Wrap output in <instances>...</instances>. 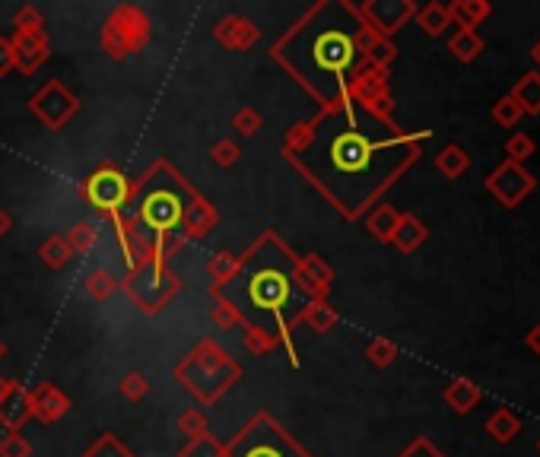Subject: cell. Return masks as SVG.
<instances>
[{
    "label": "cell",
    "instance_id": "6da1fadb",
    "mask_svg": "<svg viewBox=\"0 0 540 457\" xmlns=\"http://www.w3.org/2000/svg\"><path fill=\"white\" fill-rule=\"evenodd\" d=\"M430 137L432 130H407L346 99L296 121L280 153L346 223H356L420 159Z\"/></svg>",
    "mask_w": 540,
    "mask_h": 457
},
{
    "label": "cell",
    "instance_id": "7a4b0ae2",
    "mask_svg": "<svg viewBox=\"0 0 540 457\" xmlns=\"http://www.w3.org/2000/svg\"><path fill=\"white\" fill-rule=\"evenodd\" d=\"M210 299L226 302L242 318V328H258L270 334L287 349L289 362L299 366L293 334L315 299L299 277V254L283 242V235L264 229L239 254L232 280L213 286Z\"/></svg>",
    "mask_w": 540,
    "mask_h": 457
},
{
    "label": "cell",
    "instance_id": "3957f363",
    "mask_svg": "<svg viewBox=\"0 0 540 457\" xmlns=\"http://www.w3.org/2000/svg\"><path fill=\"white\" fill-rule=\"evenodd\" d=\"M356 4L318 0L270 45V61L312 99L318 109L346 102V86L365 64L359 52Z\"/></svg>",
    "mask_w": 540,
    "mask_h": 457
},
{
    "label": "cell",
    "instance_id": "277c9868",
    "mask_svg": "<svg viewBox=\"0 0 540 457\" xmlns=\"http://www.w3.org/2000/svg\"><path fill=\"white\" fill-rule=\"evenodd\" d=\"M197 197H201L197 187L169 159H156L134 181V194H130V204L124 210V216L150 242L153 252L169 261L172 254H178L188 245L178 235V225H182L185 210Z\"/></svg>",
    "mask_w": 540,
    "mask_h": 457
},
{
    "label": "cell",
    "instance_id": "5b68a950",
    "mask_svg": "<svg viewBox=\"0 0 540 457\" xmlns=\"http://www.w3.org/2000/svg\"><path fill=\"white\" fill-rule=\"evenodd\" d=\"M172 375L185 391L194 394V400H201L204 406H213L229 387L239 385L245 372L213 337H204L188 356H182Z\"/></svg>",
    "mask_w": 540,
    "mask_h": 457
},
{
    "label": "cell",
    "instance_id": "8992f818",
    "mask_svg": "<svg viewBox=\"0 0 540 457\" xmlns=\"http://www.w3.org/2000/svg\"><path fill=\"white\" fill-rule=\"evenodd\" d=\"M118 290L137 305L144 315H159L182 292V280L175 277V271H172L163 254L153 252L134 271H128V277L118 280Z\"/></svg>",
    "mask_w": 540,
    "mask_h": 457
},
{
    "label": "cell",
    "instance_id": "52a82bcc",
    "mask_svg": "<svg viewBox=\"0 0 540 457\" xmlns=\"http://www.w3.org/2000/svg\"><path fill=\"white\" fill-rule=\"evenodd\" d=\"M226 457H315L267 410H258L226 444Z\"/></svg>",
    "mask_w": 540,
    "mask_h": 457
},
{
    "label": "cell",
    "instance_id": "ba28073f",
    "mask_svg": "<svg viewBox=\"0 0 540 457\" xmlns=\"http://www.w3.org/2000/svg\"><path fill=\"white\" fill-rule=\"evenodd\" d=\"M153 42V20L137 4H118L99 29V45L111 61L140 54Z\"/></svg>",
    "mask_w": 540,
    "mask_h": 457
},
{
    "label": "cell",
    "instance_id": "9c48e42d",
    "mask_svg": "<svg viewBox=\"0 0 540 457\" xmlns=\"http://www.w3.org/2000/svg\"><path fill=\"white\" fill-rule=\"evenodd\" d=\"M130 194H134V181L109 159L99 162L83 178V185H80V197H83L102 219H111L128 210Z\"/></svg>",
    "mask_w": 540,
    "mask_h": 457
},
{
    "label": "cell",
    "instance_id": "30bf717a",
    "mask_svg": "<svg viewBox=\"0 0 540 457\" xmlns=\"http://www.w3.org/2000/svg\"><path fill=\"white\" fill-rule=\"evenodd\" d=\"M346 99H353L356 105H363L365 111H372L375 118H391L394 115V96H391V71L382 67L363 64L356 71V77L346 86Z\"/></svg>",
    "mask_w": 540,
    "mask_h": 457
},
{
    "label": "cell",
    "instance_id": "8fae6325",
    "mask_svg": "<svg viewBox=\"0 0 540 457\" xmlns=\"http://www.w3.org/2000/svg\"><path fill=\"white\" fill-rule=\"evenodd\" d=\"M80 109H83V102H80L61 80H48V83L29 99V111H33L48 130H64V124L71 121V118H77Z\"/></svg>",
    "mask_w": 540,
    "mask_h": 457
},
{
    "label": "cell",
    "instance_id": "7c38bea8",
    "mask_svg": "<svg viewBox=\"0 0 540 457\" xmlns=\"http://www.w3.org/2000/svg\"><path fill=\"white\" fill-rule=\"evenodd\" d=\"M356 16L375 35L394 39L417 16V4L413 0H365V4H356Z\"/></svg>",
    "mask_w": 540,
    "mask_h": 457
},
{
    "label": "cell",
    "instance_id": "4fadbf2b",
    "mask_svg": "<svg viewBox=\"0 0 540 457\" xmlns=\"http://www.w3.org/2000/svg\"><path fill=\"white\" fill-rule=\"evenodd\" d=\"M534 187H537V178H534L525 166L508 162V159L487 175V191L493 194L506 210H515L518 204H525V197H531Z\"/></svg>",
    "mask_w": 540,
    "mask_h": 457
},
{
    "label": "cell",
    "instance_id": "5bb4252c",
    "mask_svg": "<svg viewBox=\"0 0 540 457\" xmlns=\"http://www.w3.org/2000/svg\"><path fill=\"white\" fill-rule=\"evenodd\" d=\"M10 45H14L16 71L26 73V77H33L52 58V42H48L45 29H39V33H14L10 35Z\"/></svg>",
    "mask_w": 540,
    "mask_h": 457
},
{
    "label": "cell",
    "instance_id": "9a60e30c",
    "mask_svg": "<svg viewBox=\"0 0 540 457\" xmlns=\"http://www.w3.org/2000/svg\"><path fill=\"white\" fill-rule=\"evenodd\" d=\"M213 39L226 52H251L261 39V29L248 16H223L213 26Z\"/></svg>",
    "mask_w": 540,
    "mask_h": 457
},
{
    "label": "cell",
    "instance_id": "2e32d148",
    "mask_svg": "<svg viewBox=\"0 0 540 457\" xmlns=\"http://www.w3.org/2000/svg\"><path fill=\"white\" fill-rule=\"evenodd\" d=\"M29 400H33V416L45 425L58 423V419H64L67 413H71V397H67L58 385H52V381L35 385L33 391H29Z\"/></svg>",
    "mask_w": 540,
    "mask_h": 457
},
{
    "label": "cell",
    "instance_id": "e0dca14e",
    "mask_svg": "<svg viewBox=\"0 0 540 457\" xmlns=\"http://www.w3.org/2000/svg\"><path fill=\"white\" fill-rule=\"evenodd\" d=\"M216 225H220V210L201 194V197L185 210L182 225H178V235H182L185 242H201L213 233Z\"/></svg>",
    "mask_w": 540,
    "mask_h": 457
},
{
    "label": "cell",
    "instance_id": "ac0fdd59",
    "mask_svg": "<svg viewBox=\"0 0 540 457\" xmlns=\"http://www.w3.org/2000/svg\"><path fill=\"white\" fill-rule=\"evenodd\" d=\"M33 419V400H29V387L23 381H10L7 394L0 397V425L7 432H20L23 425Z\"/></svg>",
    "mask_w": 540,
    "mask_h": 457
},
{
    "label": "cell",
    "instance_id": "d6986e66",
    "mask_svg": "<svg viewBox=\"0 0 540 457\" xmlns=\"http://www.w3.org/2000/svg\"><path fill=\"white\" fill-rule=\"evenodd\" d=\"M299 277L306 283V290L312 292L315 302L331 296L334 290V267L327 264L321 254H299Z\"/></svg>",
    "mask_w": 540,
    "mask_h": 457
},
{
    "label": "cell",
    "instance_id": "ffe728a7",
    "mask_svg": "<svg viewBox=\"0 0 540 457\" xmlns=\"http://www.w3.org/2000/svg\"><path fill=\"white\" fill-rule=\"evenodd\" d=\"M426 239H430V229H426L423 219L413 216V213H401V223H397L394 235H391V245L401 254H413Z\"/></svg>",
    "mask_w": 540,
    "mask_h": 457
},
{
    "label": "cell",
    "instance_id": "44dd1931",
    "mask_svg": "<svg viewBox=\"0 0 540 457\" xmlns=\"http://www.w3.org/2000/svg\"><path fill=\"white\" fill-rule=\"evenodd\" d=\"M363 223H365V229H369L372 239L384 242V245H391V235H394L397 223H401V213H397L391 204H375L363 216Z\"/></svg>",
    "mask_w": 540,
    "mask_h": 457
},
{
    "label": "cell",
    "instance_id": "7402d4cb",
    "mask_svg": "<svg viewBox=\"0 0 540 457\" xmlns=\"http://www.w3.org/2000/svg\"><path fill=\"white\" fill-rule=\"evenodd\" d=\"M442 397H445V404H449L451 410L461 413V416H464V413H470L477 404H480L483 391L470 378H455V381H449V387H445Z\"/></svg>",
    "mask_w": 540,
    "mask_h": 457
},
{
    "label": "cell",
    "instance_id": "603a6c76",
    "mask_svg": "<svg viewBox=\"0 0 540 457\" xmlns=\"http://www.w3.org/2000/svg\"><path fill=\"white\" fill-rule=\"evenodd\" d=\"M449 14L455 26L477 33V26L493 14V7H489V0H455V4H449Z\"/></svg>",
    "mask_w": 540,
    "mask_h": 457
},
{
    "label": "cell",
    "instance_id": "cb8c5ba5",
    "mask_svg": "<svg viewBox=\"0 0 540 457\" xmlns=\"http://www.w3.org/2000/svg\"><path fill=\"white\" fill-rule=\"evenodd\" d=\"M508 96L518 102V109L525 115H540V71H531L512 86Z\"/></svg>",
    "mask_w": 540,
    "mask_h": 457
},
{
    "label": "cell",
    "instance_id": "d4e9b609",
    "mask_svg": "<svg viewBox=\"0 0 540 457\" xmlns=\"http://www.w3.org/2000/svg\"><path fill=\"white\" fill-rule=\"evenodd\" d=\"M413 20H417V26L423 29L426 35H432V39H436V35H442L445 29L451 26L449 7H445V4H439V0H432V4H426V7H417V16H413Z\"/></svg>",
    "mask_w": 540,
    "mask_h": 457
},
{
    "label": "cell",
    "instance_id": "484cf974",
    "mask_svg": "<svg viewBox=\"0 0 540 457\" xmlns=\"http://www.w3.org/2000/svg\"><path fill=\"white\" fill-rule=\"evenodd\" d=\"M487 432H489V438H493V442L508 444L521 432V419L515 416L508 406H499V410L487 419Z\"/></svg>",
    "mask_w": 540,
    "mask_h": 457
},
{
    "label": "cell",
    "instance_id": "4316f807",
    "mask_svg": "<svg viewBox=\"0 0 540 457\" xmlns=\"http://www.w3.org/2000/svg\"><path fill=\"white\" fill-rule=\"evenodd\" d=\"M468 166H470V156L464 153V147H458V143H449V147H442L436 153V168L445 178H461V175L468 172Z\"/></svg>",
    "mask_w": 540,
    "mask_h": 457
},
{
    "label": "cell",
    "instance_id": "83f0119b",
    "mask_svg": "<svg viewBox=\"0 0 540 457\" xmlns=\"http://www.w3.org/2000/svg\"><path fill=\"white\" fill-rule=\"evenodd\" d=\"M340 315L337 309H334L327 299H321V302H312L306 311V318H302V324H308V330H315V334H331L334 328H337Z\"/></svg>",
    "mask_w": 540,
    "mask_h": 457
},
{
    "label": "cell",
    "instance_id": "f1b7e54d",
    "mask_svg": "<svg viewBox=\"0 0 540 457\" xmlns=\"http://www.w3.org/2000/svg\"><path fill=\"white\" fill-rule=\"evenodd\" d=\"M39 258H42V264L52 267V271H64V267L71 264L73 252H71V245H67L64 235H48V239L39 245Z\"/></svg>",
    "mask_w": 540,
    "mask_h": 457
},
{
    "label": "cell",
    "instance_id": "f546056e",
    "mask_svg": "<svg viewBox=\"0 0 540 457\" xmlns=\"http://www.w3.org/2000/svg\"><path fill=\"white\" fill-rule=\"evenodd\" d=\"M449 52L455 54L458 61L470 64V61H477L483 54V39L474 33V29H458V33L451 35V42H449Z\"/></svg>",
    "mask_w": 540,
    "mask_h": 457
},
{
    "label": "cell",
    "instance_id": "4dcf8cb0",
    "mask_svg": "<svg viewBox=\"0 0 540 457\" xmlns=\"http://www.w3.org/2000/svg\"><path fill=\"white\" fill-rule=\"evenodd\" d=\"M64 239L73 254H90L92 248L99 245V229L92 223H86V219H80V223H73L71 229H67Z\"/></svg>",
    "mask_w": 540,
    "mask_h": 457
},
{
    "label": "cell",
    "instance_id": "1f68e13d",
    "mask_svg": "<svg viewBox=\"0 0 540 457\" xmlns=\"http://www.w3.org/2000/svg\"><path fill=\"white\" fill-rule=\"evenodd\" d=\"M83 290L92 302H105V299H111L118 292V277L109 271H90L83 280Z\"/></svg>",
    "mask_w": 540,
    "mask_h": 457
},
{
    "label": "cell",
    "instance_id": "d6a6232c",
    "mask_svg": "<svg viewBox=\"0 0 540 457\" xmlns=\"http://www.w3.org/2000/svg\"><path fill=\"white\" fill-rule=\"evenodd\" d=\"M83 457H134V451H130L115 432H102V435L83 451Z\"/></svg>",
    "mask_w": 540,
    "mask_h": 457
},
{
    "label": "cell",
    "instance_id": "836d02e7",
    "mask_svg": "<svg viewBox=\"0 0 540 457\" xmlns=\"http://www.w3.org/2000/svg\"><path fill=\"white\" fill-rule=\"evenodd\" d=\"M235 267H239V254H232V252H216L213 258L207 261L210 290H213V286H223L226 280H232Z\"/></svg>",
    "mask_w": 540,
    "mask_h": 457
},
{
    "label": "cell",
    "instance_id": "e575fe53",
    "mask_svg": "<svg viewBox=\"0 0 540 457\" xmlns=\"http://www.w3.org/2000/svg\"><path fill=\"white\" fill-rule=\"evenodd\" d=\"M175 457H226V444L207 432V435H201V438H194V442L185 444Z\"/></svg>",
    "mask_w": 540,
    "mask_h": 457
},
{
    "label": "cell",
    "instance_id": "d590c367",
    "mask_svg": "<svg viewBox=\"0 0 540 457\" xmlns=\"http://www.w3.org/2000/svg\"><path fill=\"white\" fill-rule=\"evenodd\" d=\"M365 359L375 368H388L397 359V343L388 340V337H372L369 347H365Z\"/></svg>",
    "mask_w": 540,
    "mask_h": 457
},
{
    "label": "cell",
    "instance_id": "8d00e7d4",
    "mask_svg": "<svg viewBox=\"0 0 540 457\" xmlns=\"http://www.w3.org/2000/svg\"><path fill=\"white\" fill-rule=\"evenodd\" d=\"M232 128L239 137H254L261 128H264V118H261V111L251 109V105H242V109H235V115H232Z\"/></svg>",
    "mask_w": 540,
    "mask_h": 457
},
{
    "label": "cell",
    "instance_id": "74e56055",
    "mask_svg": "<svg viewBox=\"0 0 540 457\" xmlns=\"http://www.w3.org/2000/svg\"><path fill=\"white\" fill-rule=\"evenodd\" d=\"M242 343H245V349L251 356H267V353H274V349L280 347L274 337L264 334V330H258V328H242Z\"/></svg>",
    "mask_w": 540,
    "mask_h": 457
},
{
    "label": "cell",
    "instance_id": "f35d334b",
    "mask_svg": "<svg viewBox=\"0 0 540 457\" xmlns=\"http://www.w3.org/2000/svg\"><path fill=\"white\" fill-rule=\"evenodd\" d=\"M118 391H121L124 400L137 404V400H144L147 394H150V381H147V375H140V372H128L121 381H118Z\"/></svg>",
    "mask_w": 540,
    "mask_h": 457
},
{
    "label": "cell",
    "instance_id": "ab89813d",
    "mask_svg": "<svg viewBox=\"0 0 540 457\" xmlns=\"http://www.w3.org/2000/svg\"><path fill=\"white\" fill-rule=\"evenodd\" d=\"M210 159H213L220 168H232L235 162L242 159V147L232 140V137H223V140H216L213 147H210Z\"/></svg>",
    "mask_w": 540,
    "mask_h": 457
},
{
    "label": "cell",
    "instance_id": "60d3db41",
    "mask_svg": "<svg viewBox=\"0 0 540 457\" xmlns=\"http://www.w3.org/2000/svg\"><path fill=\"white\" fill-rule=\"evenodd\" d=\"M489 115H493V121L499 124V128H515V124L525 118V111L518 109V102H515L512 96H502L499 102L493 105V111H489Z\"/></svg>",
    "mask_w": 540,
    "mask_h": 457
},
{
    "label": "cell",
    "instance_id": "b9f144b4",
    "mask_svg": "<svg viewBox=\"0 0 540 457\" xmlns=\"http://www.w3.org/2000/svg\"><path fill=\"white\" fill-rule=\"evenodd\" d=\"M506 153H508V162H518V166H525V162L537 153V143H534L527 134H512L506 140Z\"/></svg>",
    "mask_w": 540,
    "mask_h": 457
},
{
    "label": "cell",
    "instance_id": "7bdbcfd3",
    "mask_svg": "<svg viewBox=\"0 0 540 457\" xmlns=\"http://www.w3.org/2000/svg\"><path fill=\"white\" fill-rule=\"evenodd\" d=\"M39 29H45V16L39 7L26 4L14 14V33H39Z\"/></svg>",
    "mask_w": 540,
    "mask_h": 457
},
{
    "label": "cell",
    "instance_id": "ee69618b",
    "mask_svg": "<svg viewBox=\"0 0 540 457\" xmlns=\"http://www.w3.org/2000/svg\"><path fill=\"white\" fill-rule=\"evenodd\" d=\"M178 432L182 435H188V442H194V438L207 435V416H204L201 410H185L182 416H178Z\"/></svg>",
    "mask_w": 540,
    "mask_h": 457
},
{
    "label": "cell",
    "instance_id": "f6af8a7d",
    "mask_svg": "<svg viewBox=\"0 0 540 457\" xmlns=\"http://www.w3.org/2000/svg\"><path fill=\"white\" fill-rule=\"evenodd\" d=\"M0 457H33V444L23 432H7L0 438Z\"/></svg>",
    "mask_w": 540,
    "mask_h": 457
},
{
    "label": "cell",
    "instance_id": "bcb514c9",
    "mask_svg": "<svg viewBox=\"0 0 540 457\" xmlns=\"http://www.w3.org/2000/svg\"><path fill=\"white\" fill-rule=\"evenodd\" d=\"M210 321L216 324L220 330H232V328H242V318L235 315L232 309H229L226 302H216L213 299V309H210Z\"/></svg>",
    "mask_w": 540,
    "mask_h": 457
},
{
    "label": "cell",
    "instance_id": "7dc6e473",
    "mask_svg": "<svg viewBox=\"0 0 540 457\" xmlns=\"http://www.w3.org/2000/svg\"><path fill=\"white\" fill-rule=\"evenodd\" d=\"M397 457H445V454L436 448V442H432V438L420 435V438H413V442L407 444V448H403Z\"/></svg>",
    "mask_w": 540,
    "mask_h": 457
},
{
    "label": "cell",
    "instance_id": "c3c4849f",
    "mask_svg": "<svg viewBox=\"0 0 540 457\" xmlns=\"http://www.w3.org/2000/svg\"><path fill=\"white\" fill-rule=\"evenodd\" d=\"M16 71V58H14V45H10L7 35H0V77Z\"/></svg>",
    "mask_w": 540,
    "mask_h": 457
},
{
    "label": "cell",
    "instance_id": "681fc988",
    "mask_svg": "<svg viewBox=\"0 0 540 457\" xmlns=\"http://www.w3.org/2000/svg\"><path fill=\"white\" fill-rule=\"evenodd\" d=\"M525 347L531 349V353H537V356H540V324H534V328L527 330V337H525Z\"/></svg>",
    "mask_w": 540,
    "mask_h": 457
},
{
    "label": "cell",
    "instance_id": "f907efd6",
    "mask_svg": "<svg viewBox=\"0 0 540 457\" xmlns=\"http://www.w3.org/2000/svg\"><path fill=\"white\" fill-rule=\"evenodd\" d=\"M10 229H14V219H10V213L4 210V206H0V239H4Z\"/></svg>",
    "mask_w": 540,
    "mask_h": 457
},
{
    "label": "cell",
    "instance_id": "816d5d0a",
    "mask_svg": "<svg viewBox=\"0 0 540 457\" xmlns=\"http://www.w3.org/2000/svg\"><path fill=\"white\" fill-rule=\"evenodd\" d=\"M531 58H534V64H537V67H540V39H537V42H534V48H531Z\"/></svg>",
    "mask_w": 540,
    "mask_h": 457
},
{
    "label": "cell",
    "instance_id": "f5cc1de1",
    "mask_svg": "<svg viewBox=\"0 0 540 457\" xmlns=\"http://www.w3.org/2000/svg\"><path fill=\"white\" fill-rule=\"evenodd\" d=\"M7 387H10V378H4V375H0V397L7 394Z\"/></svg>",
    "mask_w": 540,
    "mask_h": 457
},
{
    "label": "cell",
    "instance_id": "db71d44e",
    "mask_svg": "<svg viewBox=\"0 0 540 457\" xmlns=\"http://www.w3.org/2000/svg\"><path fill=\"white\" fill-rule=\"evenodd\" d=\"M4 356H7V343L0 340V359H4Z\"/></svg>",
    "mask_w": 540,
    "mask_h": 457
},
{
    "label": "cell",
    "instance_id": "11a10c76",
    "mask_svg": "<svg viewBox=\"0 0 540 457\" xmlns=\"http://www.w3.org/2000/svg\"><path fill=\"white\" fill-rule=\"evenodd\" d=\"M537 448H540V442H537Z\"/></svg>",
    "mask_w": 540,
    "mask_h": 457
}]
</instances>
